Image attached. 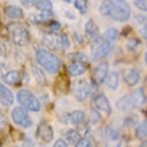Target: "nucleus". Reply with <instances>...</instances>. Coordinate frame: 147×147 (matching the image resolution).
Returning a JSON list of instances; mask_svg holds the SVG:
<instances>
[{
	"instance_id": "f257e3e1",
	"label": "nucleus",
	"mask_w": 147,
	"mask_h": 147,
	"mask_svg": "<svg viewBox=\"0 0 147 147\" xmlns=\"http://www.w3.org/2000/svg\"><path fill=\"white\" fill-rule=\"evenodd\" d=\"M36 60L43 70L50 74H58L62 67V60L47 50H39L36 52Z\"/></svg>"
},
{
	"instance_id": "f03ea898",
	"label": "nucleus",
	"mask_w": 147,
	"mask_h": 147,
	"mask_svg": "<svg viewBox=\"0 0 147 147\" xmlns=\"http://www.w3.org/2000/svg\"><path fill=\"white\" fill-rule=\"evenodd\" d=\"M16 98H18V102H19L20 106H22L24 110L38 112L42 109L39 99L31 91H28V90H20L19 92H18V95H16Z\"/></svg>"
},
{
	"instance_id": "7ed1b4c3",
	"label": "nucleus",
	"mask_w": 147,
	"mask_h": 147,
	"mask_svg": "<svg viewBox=\"0 0 147 147\" xmlns=\"http://www.w3.org/2000/svg\"><path fill=\"white\" fill-rule=\"evenodd\" d=\"M8 31L11 34L12 42L16 46H26L30 42V32L23 24L20 23H9L8 24Z\"/></svg>"
},
{
	"instance_id": "20e7f679",
	"label": "nucleus",
	"mask_w": 147,
	"mask_h": 147,
	"mask_svg": "<svg viewBox=\"0 0 147 147\" xmlns=\"http://www.w3.org/2000/svg\"><path fill=\"white\" fill-rule=\"evenodd\" d=\"M131 16V8L126 0H112L111 16L116 22H127Z\"/></svg>"
},
{
	"instance_id": "39448f33",
	"label": "nucleus",
	"mask_w": 147,
	"mask_h": 147,
	"mask_svg": "<svg viewBox=\"0 0 147 147\" xmlns=\"http://www.w3.org/2000/svg\"><path fill=\"white\" fill-rule=\"evenodd\" d=\"M11 118L13 120V123L18 124L19 127L23 128H28L31 127L32 120L30 118V115L27 114V111L22 107H15V109L11 111Z\"/></svg>"
},
{
	"instance_id": "423d86ee",
	"label": "nucleus",
	"mask_w": 147,
	"mask_h": 147,
	"mask_svg": "<svg viewBox=\"0 0 147 147\" xmlns=\"http://www.w3.org/2000/svg\"><path fill=\"white\" fill-rule=\"evenodd\" d=\"M105 143L106 147H120L122 138L119 131L114 127H107L105 132Z\"/></svg>"
},
{
	"instance_id": "0eeeda50",
	"label": "nucleus",
	"mask_w": 147,
	"mask_h": 147,
	"mask_svg": "<svg viewBox=\"0 0 147 147\" xmlns=\"http://www.w3.org/2000/svg\"><path fill=\"white\" fill-rule=\"evenodd\" d=\"M92 107H94V110L103 112V114H106V115H110V114H111V106H110V102L103 94H98V95L94 96Z\"/></svg>"
},
{
	"instance_id": "6e6552de",
	"label": "nucleus",
	"mask_w": 147,
	"mask_h": 147,
	"mask_svg": "<svg viewBox=\"0 0 147 147\" xmlns=\"http://www.w3.org/2000/svg\"><path fill=\"white\" fill-rule=\"evenodd\" d=\"M91 94V87L86 80H79L74 87V95L79 102L86 100Z\"/></svg>"
},
{
	"instance_id": "1a4fd4ad",
	"label": "nucleus",
	"mask_w": 147,
	"mask_h": 147,
	"mask_svg": "<svg viewBox=\"0 0 147 147\" xmlns=\"http://www.w3.org/2000/svg\"><path fill=\"white\" fill-rule=\"evenodd\" d=\"M112 43L111 42H102L98 43V44H94L92 46V59L94 60H98V59L105 58L106 55H109V52L112 50Z\"/></svg>"
},
{
	"instance_id": "9d476101",
	"label": "nucleus",
	"mask_w": 147,
	"mask_h": 147,
	"mask_svg": "<svg viewBox=\"0 0 147 147\" xmlns=\"http://www.w3.org/2000/svg\"><path fill=\"white\" fill-rule=\"evenodd\" d=\"M130 102H131L132 109H138V107H142L146 103V94H144L143 88H138L135 91H132L130 95Z\"/></svg>"
},
{
	"instance_id": "9b49d317",
	"label": "nucleus",
	"mask_w": 147,
	"mask_h": 147,
	"mask_svg": "<svg viewBox=\"0 0 147 147\" xmlns=\"http://www.w3.org/2000/svg\"><path fill=\"white\" fill-rule=\"evenodd\" d=\"M38 136L43 142H51L54 139V131H52V127L47 123H42L38 127Z\"/></svg>"
},
{
	"instance_id": "f8f14e48",
	"label": "nucleus",
	"mask_w": 147,
	"mask_h": 147,
	"mask_svg": "<svg viewBox=\"0 0 147 147\" xmlns=\"http://www.w3.org/2000/svg\"><path fill=\"white\" fill-rule=\"evenodd\" d=\"M109 74V63H102L94 71V79L96 83H103Z\"/></svg>"
},
{
	"instance_id": "ddd939ff",
	"label": "nucleus",
	"mask_w": 147,
	"mask_h": 147,
	"mask_svg": "<svg viewBox=\"0 0 147 147\" xmlns=\"http://www.w3.org/2000/svg\"><path fill=\"white\" fill-rule=\"evenodd\" d=\"M124 80L130 87L138 84V82L140 80V72L136 68H128L124 72Z\"/></svg>"
},
{
	"instance_id": "4468645a",
	"label": "nucleus",
	"mask_w": 147,
	"mask_h": 147,
	"mask_svg": "<svg viewBox=\"0 0 147 147\" xmlns=\"http://www.w3.org/2000/svg\"><path fill=\"white\" fill-rule=\"evenodd\" d=\"M0 103L3 106H12L13 103V95L9 90L0 83Z\"/></svg>"
},
{
	"instance_id": "2eb2a0df",
	"label": "nucleus",
	"mask_w": 147,
	"mask_h": 147,
	"mask_svg": "<svg viewBox=\"0 0 147 147\" xmlns=\"http://www.w3.org/2000/svg\"><path fill=\"white\" fill-rule=\"evenodd\" d=\"M67 119V123H71V124H76V126H79V124L84 123L86 120V114L83 111H72L71 114H68V115L66 116Z\"/></svg>"
},
{
	"instance_id": "dca6fc26",
	"label": "nucleus",
	"mask_w": 147,
	"mask_h": 147,
	"mask_svg": "<svg viewBox=\"0 0 147 147\" xmlns=\"http://www.w3.org/2000/svg\"><path fill=\"white\" fill-rule=\"evenodd\" d=\"M67 70H68V74H70L71 76H79V75H82V74H84L86 70H87V67L83 64V63L80 62H74L71 63L70 66L67 67Z\"/></svg>"
},
{
	"instance_id": "f3484780",
	"label": "nucleus",
	"mask_w": 147,
	"mask_h": 147,
	"mask_svg": "<svg viewBox=\"0 0 147 147\" xmlns=\"http://www.w3.org/2000/svg\"><path fill=\"white\" fill-rule=\"evenodd\" d=\"M5 15L12 20H16V19H22L24 16V12L22 8L16 7V5H8L5 8Z\"/></svg>"
},
{
	"instance_id": "a211bd4d",
	"label": "nucleus",
	"mask_w": 147,
	"mask_h": 147,
	"mask_svg": "<svg viewBox=\"0 0 147 147\" xmlns=\"http://www.w3.org/2000/svg\"><path fill=\"white\" fill-rule=\"evenodd\" d=\"M106 84L110 90H116L118 86H119V76L115 71H111V72L107 74L106 76Z\"/></svg>"
},
{
	"instance_id": "6ab92c4d",
	"label": "nucleus",
	"mask_w": 147,
	"mask_h": 147,
	"mask_svg": "<svg viewBox=\"0 0 147 147\" xmlns=\"http://www.w3.org/2000/svg\"><path fill=\"white\" fill-rule=\"evenodd\" d=\"M86 34L87 36L91 39H96L98 38V34H99V30H98V26L95 24L92 19H88L87 20V23H86Z\"/></svg>"
},
{
	"instance_id": "aec40b11",
	"label": "nucleus",
	"mask_w": 147,
	"mask_h": 147,
	"mask_svg": "<svg viewBox=\"0 0 147 147\" xmlns=\"http://www.w3.org/2000/svg\"><path fill=\"white\" fill-rule=\"evenodd\" d=\"M52 12H40V13H35V15L30 16V20H31L34 24H42V23H47L50 20Z\"/></svg>"
},
{
	"instance_id": "412c9836",
	"label": "nucleus",
	"mask_w": 147,
	"mask_h": 147,
	"mask_svg": "<svg viewBox=\"0 0 147 147\" xmlns=\"http://www.w3.org/2000/svg\"><path fill=\"white\" fill-rule=\"evenodd\" d=\"M32 3L40 12H52V1L51 0H32Z\"/></svg>"
},
{
	"instance_id": "4be33fe9",
	"label": "nucleus",
	"mask_w": 147,
	"mask_h": 147,
	"mask_svg": "<svg viewBox=\"0 0 147 147\" xmlns=\"http://www.w3.org/2000/svg\"><path fill=\"white\" fill-rule=\"evenodd\" d=\"M3 80L7 84H16L20 80V72L19 71H8L3 76Z\"/></svg>"
},
{
	"instance_id": "5701e85b",
	"label": "nucleus",
	"mask_w": 147,
	"mask_h": 147,
	"mask_svg": "<svg viewBox=\"0 0 147 147\" xmlns=\"http://www.w3.org/2000/svg\"><path fill=\"white\" fill-rule=\"evenodd\" d=\"M116 107L120 111H128V110H132L131 102H130V98L128 95H124L123 98H120L119 100L116 102Z\"/></svg>"
},
{
	"instance_id": "b1692460",
	"label": "nucleus",
	"mask_w": 147,
	"mask_h": 147,
	"mask_svg": "<svg viewBox=\"0 0 147 147\" xmlns=\"http://www.w3.org/2000/svg\"><path fill=\"white\" fill-rule=\"evenodd\" d=\"M99 11L103 16H111V11H112V0H105L100 4Z\"/></svg>"
},
{
	"instance_id": "393cba45",
	"label": "nucleus",
	"mask_w": 147,
	"mask_h": 147,
	"mask_svg": "<svg viewBox=\"0 0 147 147\" xmlns=\"http://www.w3.org/2000/svg\"><path fill=\"white\" fill-rule=\"evenodd\" d=\"M135 136L138 139L147 138V122H142V123L138 124V127L135 130Z\"/></svg>"
},
{
	"instance_id": "a878e982",
	"label": "nucleus",
	"mask_w": 147,
	"mask_h": 147,
	"mask_svg": "<svg viewBox=\"0 0 147 147\" xmlns=\"http://www.w3.org/2000/svg\"><path fill=\"white\" fill-rule=\"evenodd\" d=\"M43 43H44L47 47H50V48H56V44H59V38H56L54 34H50V35L44 36Z\"/></svg>"
},
{
	"instance_id": "bb28decb",
	"label": "nucleus",
	"mask_w": 147,
	"mask_h": 147,
	"mask_svg": "<svg viewBox=\"0 0 147 147\" xmlns=\"http://www.w3.org/2000/svg\"><path fill=\"white\" fill-rule=\"evenodd\" d=\"M66 139H67V142L75 144L79 139H82V136L79 134V131H76V130H68L66 132Z\"/></svg>"
},
{
	"instance_id": "cd10ccee",
	"label": "nucleus",
	"mask_w": 147,
	"mask_h": 147,
	"mask_svg": "<svg viewBox=\"0 0 147 147\" xmlns=\"http://www.w3.org/2000/svg\"><path fill=\"white\" fill-rule=\"evenodd\" d=\"M116 38H118V30L115 28H109V30H106L105 34H103V39H105L106 42H115Z\"/></svg>"
},
{
	"instance_id": "c85d7f7f",
	"label": "nucleus",
	"mask_w": 147,
	"mask_h": 147,
	"mask_svg": "<svg viewBox=\"0 0 147 147\" xmlns=\"http://www.w3.org/2000/svg\"><path fill=\"white\" fill-rule=\"evenodd\" d=\"M74 5L83 15L87 13V11H88V3H87V0H74Z\"/></svg>"
},
{
	"instance_id": "c756f323",
	"label": "nucleus",
	"mask_w": 147,
	"mask_h": 147,
	"mask_svg": "<svg viewBox=\"0 0 147 147\" xmlns=\"http://www.w3.org/2000/svg\"><path fill=\"white\" fill-rule=\"evenodd\" d=\"M59 44H60V48H62L63 51H66L70 48L71 43H70V39H68V36H67L66 34H62V35L59 36Z\"/></svg>"
},
{
	"instance_id": "7c9ffc66",
	"label": "nucleus",
	"mask_w": 147,
	"mask_h": 147,
	"mask_svg": "<svg viewBox=\"0 0 147 147\" xmlns=\"http://www.w3.org/2000/svg\"><path fill=\"white\" fill-rule=\"evenodd\" d=\"M132 1H134L138 9L147 12V0H132Z\"/></svg>"
},
{
	"instance_id": "2f4dec72",
	"label": "nucleus",
	"mask_w": 147,
	"mask_h": 147,
	"mask_svg": "<svg viewBox=\"0 0 147 147\" xmlns=\"http://www.w3.org/2000/svg\"><path fill=\"white\" fill-rule=\"evenodd\" d=\"M139 40H138V39L136 38H132V39H130V40H128V43H127V48L130 51H134V50H136V48H138V46H139Z\"/></svg>"
},
{
	"instance_id": "473e14b6",
	"label": "nucleus",
	"mask_w": 147,
	"mask_h": 147,
	"mask_svg": "<svg viewBox=\"0 0 147 147\" xmlns=\"http://www.w3.org/2000/svg\"><path fill=\"white\" fill-rule=\"evenodd\" d=\"M75 147H91V143L88 139H79L75 143Z\"/></svg>"
},
{
	"instance_id": "72a5a7b5",
	"label": "nucleus",
	"mask_w": 147,
	"mask_h": 147,
	"mask_svg": "<svg viewBox=\"0 0 147 147\" xmlns=\"http://www.w3.org/2000/svg\"><path fill=\"white\" fill-rule=\"evenodd\" d=\"M59 28H60L59 22H56V20H55V22H51V24H50V32H51V34H55Z\"/></svg>"
},
{
	"instance_id": "f704fd0d",
	"label": "nucleus",
	"mask_w": 147,
	"mask_h": 147,
	"mask_svg": "<svg viewBox=\"0 0 147 147\" xmlns=\"http://www.w3.org/2000/svg\"><path fill=\"white\" fill-rule=\"evenodd\" d=\"M34 74H36V80L39 82V83H44V82H46V79H44V78H43V75H42V72H40V71L38 70V68H35V70H34Z\"/></svg>"
},
{
	"instance_id": "c9c22d12",
	"label": "nucleus",
	"mask_w": 147,
	"mask_h": 147,
	"mask_svg": "<svg viewBox=\"0 0 147 147\" xmlns=\"http://www.w3.org/2000/svg\"><path fill=\"white\" fill-rule=\"evenodd\" d=\"M52 147H68L67 146V143H66V140H63V139H59V140H56L55 142V144Z\"/></svg>"
},
{
	"instance_id": "e433bc0d",
	"label": "nucleus",
	"mask_w": 147,
	"mask_h": 147,
	"mask_svg": "<svg viewBox=\"0 0 147 147\" xmlns=\"http://www.w3.org/2000/svg\"><path fill=\"white\" fill-rule=\"evenodd\" d=\"M22 1V4H23V7H26V8H30L32 5V0H20Z\"/></svg>"
},
{
	"instance_id": "4c0bfd02",
	"label": "nucleus",
	"mask_w": 147,
	"mask_h": 147,
	"mask_svg": "<svg viewBox=\"0 0 147 147\" xmlns=\"http://www.w3.org/2000/svg\"><path fill=\"white\" fill-rule=\"evenodd\" d=\"M142 35H143L144 39H147V24L144 26L143 28H142Z\"/></svg>"
},
{
	"instance_id": "58836bf2",
	"label": "nucleus",
	"mask_w": 147,
	"mask_h": 147,
	"mask_svg": "<svg viewBox=\"0 0 147 147\" xmlns=\"http://www.w3.org/2000/svg\"><path fill=\"white\" fill-rule=\"evenodd\" d=\"M139 147H147V140H144V142H143V143H142V144H140Z\"/></svg>"
},
{
	"instance_id": "ea45409f",
	"label": "nucleus",
	"mask_w": 147,
	"mask_h": 147,
	"mask_svg": "<svg viewBox=\"0 0 147 147\" xmlns=\"http://www.w3.org/2000/svg\"><path fill=\"white\" fill-rule=\"evenodd\" d=\"M144 60H146V64H147V52H146V55H144Z\"/></svg>"
},
{
	"instance_id": "a19ab883",
	"label": "nucleus",
	"mask_w": 147,
	"mask_h": 147,
	"mask_svg": "<svg viewBox=\"0 0 147 147\" xmlns=\"http://www.w3.org/2000/svg\"><path fill=\"white\" fill-rule=\"evenodd\" d=\"M63 1H66V3H71L72 0H63Z\"/></svg>"
},
{
	"instance_id": "79ce46f5",
	"label": "nucleus",
	"mask_w": 147,
	"mask_h": 147,
	"mask_svg": "<svg viewBox=\"0 0 147 147\" xmlns=\"http://www.w3.org/2000/svg\"><path fill=\"white\" fill-rule=\"evenodd\" d=\"M0 58H1V50H0Z\"/></svg>"
},
{
	"instance_id": "37998d69",
	"label": "nucleus",
	"mask_w": 147,
	"mask_h": 147,
	"mask_svg": "<svg viewBox=\"0 0 147 147\" xmlns=\"http://www.w3.org/2000/svg\"><path fill=\"white\" fill-rule=\"evenodd\" d=\"M0 119H3V116H0Z\"/></svg>"
}]
</instances>
